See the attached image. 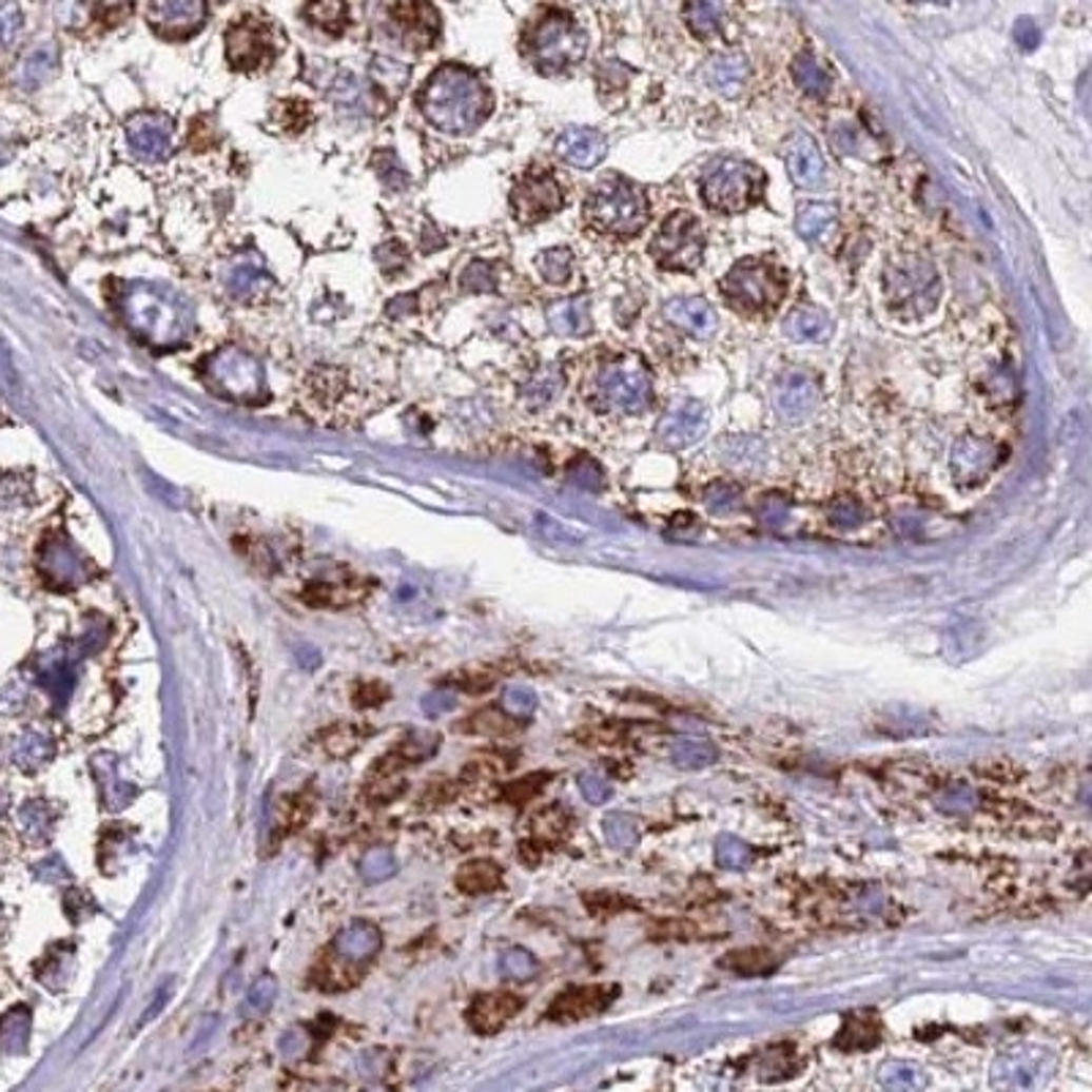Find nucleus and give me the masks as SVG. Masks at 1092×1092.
Listing matches in <instances>:
<instances>
[{
  "label": "nucleus",
  "instance_id": "f257e3e1",
  "mask_svg": "<svg viewBox=\"0 0 1092 1092\" xmlns=\"http://www.w3.org/2000/svg\"><path fill=\"white\" fill-rule=\"evenodd\" d=\"M424 118L446 134H470L492 113V94L473 69L446 63L424 82L418 94Z\"/></svg>",
  "mask_w": 1092,
  "mask_h": 1092
},
{
  "label": "nucleus",
  "instance_id": "f03ea898",
  "mask_svg": "<svg viewBox=\"0 0 1092 1092\" xmlns=\"http://www.w3.org/2000/svg\"><path fill=\"white\" fill-rule=\"evenodd\" d=\"M123 317L142 342L161 350L183 345L192 331L187 304L156 285L129 287L123 295Z\"/></svg>",
  "mask_w": 1092,
  "mask_h": 1092
},
{
  "label": "nucleus",
  "instance_id": "7ed1b4c3",
  "mask_svg": "<svg viewBox=\"0 0 1092 1092\" xmlns=\"http://www.w3.org/2000/svg\"><path fill=\"white\" fill-rule=\"evenodd\" d=\"M587 399L596 410L615 415H640L654 402V383L637 355H615L601 360L587 386Z\"/></svg>",
  "mask_w": 1092,
  "mask_h": 1092
},
{
  "label": "nucleus",
  "instance_id": "20e7f679",
  "mask_svg": "<svg viewBox=\"0 0 1092 1092\" xmlns=\"http://www.w3.org/2000/svg\"><path fill=\"white\" fill-rule=\"evenodd\" d=\"M522 53L539 72L558 74L577 66L587 53V34L571 14L546 8L522 34Z\"/></svg>",
  "mask_w": 1092,
  "mask_h": 1092
},
{
  "label": "nucleus",
  "instance_id": "39448f33",
  "mask_svg": "<svg viewBox=\"0 0 1092 1092\" xmlns=\"http://www.w3.org/2000/svg\"><path fill=\"white\" fill-rule=\"evenodd\" d=\"M647 216H650V206H647L645 192L620 175L601 180L585 206L587 225L599 233L618 235V238L642 233Z\"/></svg>",
  "mask_w": 1092,
  "mask_h": 1092
},
{
  "label": "nucleus",
  "instance_id": "423d86ee",
  "mask_svg": "<svg viewBox=\"0 0 1092 1092\" xmlns=\"http://www.w3.org/2000/svg\"><path fill=\"white\" fill-rule=\"evenodd\" d=\"M721 298L743 312H773L786 295L784 273L773 262L743 260L729 268L719 285Z\"/></svg>",
  "mask_w": 1092,
  "mask_h": 1092
},
{
  "label": "nucleus",
  "instance_id": "0eeeda50",
  "mask_svg": "<svg viewBox=\"0 0 1092 1092\" xmlns=\"http://www.w3.org/2000/svg\"><path fill=\"white\" fill-rule=\"evenodd\" d=\"M765 175L757 164L740 159H721L705 173L700 183L702 200L721 214H740L762 197Z\"/></svg>",
  "mask_w": 1092,
  "mask_h": 1092
},
{
  "label": "nucleus",
  "instance_id": "6e6552de",
  "mask_svg": "<svg viewBox=\"0 0 1092 1092\" xmlns=\"http://www.w3.org/2000/svg\"><path fill=\"white\" fill-rule=\"evenodd\" d=\"M885 293L891 307L904 317L932 312L939 298V276L932 262L920 257H899L885 268Z\"/></svg>",
  "mask_w": 1092,
  "mask_h": 1092
},
{
  "label": "nucleus",
  "instance_id": "1a4fd4ad",
  "mask_svg": "<svg viewBox=\"0 0 1092 1092\" xmlns=\"http://www.w3.org/2000/svg\"><path fill=\"white\" fill-rule=\"evenodd\" d=\"M206 383L225 399L254 405L266 399V372L254 355L225 347L206 360Z\"/></svg>",
  "mask_w": 1092,
  "mask_h": 1092
},
{
  "label": "nucleus",
  "instance_id": "9d476101",
  "mask_svg": "<svg viewBox=\"0 0 1092 1092\" xmlns=\"http://www.w3.org/2000/svg\"><path fill=\"white\" fill-rule=\"evenodd\" d=\"M650 254L666 271H697L705 254V233L697 216L686 211L666 216L650 243Z\"/></svg>",
  "mask_w": 1092,
  "mask_h": 1092
},
{
  "label": "nucleus",
  "instance_id": "9b49d317",
  "mask_svg": "<svg viewBox=\"0 0 1092 1092\" xmlns=\"http://www.w3.org/2000/svg\"><path fill=\"white\" fill-rule=\"evenodd\" d=\"M225 44L227 58L240 72L266 69L279 55L276 31H273L271 22L260 20V17H243V20L227 27Z\"/></svg>",
  "mask_w": 1092,
  "mask_h": 1092
},
{
  "label": "nucleus",
  "instance_id": "f8f14e48",
  "mask_svg": "<svg viewBox=\"0 0 1092 1092\" xmlns=\"http://www.w3.org/2000/svg\"><path fill=\"white\" fill-rule=\"evenodd\" d=\"M566 206V192L552 173H530L516 180L511 192V211L522 225L549 219Z\"/></svg>",
  "mask_w": 1092,
  "mask_h": 1092
},
{
  "label": "nucleus",
  "instance_id": "ddd939ff",
  "mask_svg": "<svg viewBox=\"0 0 1092 1092\" xmlns=\"http://www.w3.org/2000/svg\"><path fill=\"white\" fill-rule=\"evenodd\" d=\"M206 14L208 8L200 0H159L145 6V20L161 39L170 41H183L197 34Z\"/></svg>",
  "mask_w": 1092,
  "mask_h": 1092
},
{
  "label": "nucleus",
  "instance_id": "4468645a",
  "mask_svg": "<svg viewBox=\"0 0 1092 1092\" xmlns=\"http://www.w3.org/2000/svg\"><path fill=\"white\" fill-rule=\"evenodd\" d=\"M999 462V448L994 446L992 440L975 437V434H964L953 443L951 451V470L953 479L964 484V487H975L980 481H986L994 473V467Z\"/></svg>",
  "mask_w": 1092,
  "mask_h": 1092
},
{
  "label": "nucleus",
  "instance_id": "2eb2a0df",
  "mask_svg": "<svg viewBox=\"0 0 1092 1092\" xmlns=\"http://www.w3.org/2000/svg\"><path fill=\"white\" fill-rule=\"evenodd\" d=\"M773 402L781 418L786 421H803L817 410L819 405V383L806 369H789L779 377Z\"/></svg>",
  "mask_w": 1092,
  "mask_h": 1092
},
{
  "label": "nucleus",
  "instance_id": "dca6fc26",
  "mask_svg": "<svg viewBox=\"0 0 1092 1092\" xmlns=\"http://www.w3.org/2000/svg\"><path fill=\"white\" fill-rule=\"evenodd\" d=\"M707 429V413L700 402L694 399H680L675 402L659 421V429H656V437L664 443L666 448H688L694 446L697 440L705 434Z\"/></svg>",
  "mask_w": 1092,
  "mask_h": 1092
},
{
  "label": "nucleus",
  "instance_id": "f3484780",
  "mask_svg": "<svg viewBox=\"0 0 1092 1092\" xmlns=\"http://www.w3.org/2000/svg\"><path fill=\"white\" fill-rule=\"evenodd\" d=\"M173 120L161 113H137L126 123V140L132 151L145 161H159L170 154Z\"/></svg>",
  "mask_w": 1092,
  "mask_h": 1092
},
{
  "label": "nucleus",
  "instance_id": "a211bd4d",
  "mask_svg": "<svg viewBox=\"0 0 1092 1092\" xmlns=\"http://www.w3.org/2000/svg\"><path fill=\"white\" fill-rule=\"evenodd\" d=\"M391 22L407 47L429 50L440 36V17L432 6L424 3H402L391 6Z\"/></svg>",
  "mask_w": 1092,
  "mask_h": 1092
},
{
  "label": "nucleus",
  "instance_id": "6ab92c4d",
  "mask_svg": "<svg viewBox=\"0 0 1092 1092\" xmlns=\"http://www.w3.org/2000/svg\"><path fill=\"white\" fill-rule=\"evenodd\" d=\"M612 986H577L560 994L549 1008V1019L554 1021H580L587 1016L604 1011L615 999Z\"/></svg>",
  "mask_w": 1092,
  "mask_h": 1092
},
{
  "label": "nucleus",
  "instance_id": "aec40b11",
  "mask_svg": "<svg viewBox=\"0 0 1092 1092\" xmlns=\"http://www.w3.org/2000/svg\"><path fill=\"white\" fill-rule=\"evenodd\" d=\"M784 161L789 178L803 189H814L825 178V159L819 154L817 142L808 134L798 132L789 137L784 148Z\"/></svg>",
  "mask_w": 1092,
  "mask_h": 1092
},
{
  "label": "nucleus",
  "instance_id": "412c9836",
  "mask_svg": "<svg viewBox=\"0 0 1092 1092\" xmlns=\"http://www.w3.org/2000/svg\"><path fill=\"white\" fill-rule=\"evenodd\" d=\"M520 1008H522V997H516V994H511V992L481 994L473 1006H470L467 1019H470V1027H473L475 1033L492 1035V1033H498V1030H503V1027H506L508 1021L520 1013Z\"/></svg>",
  "mask_w": 1092,
  "mask_h": 1092
},
{
  "label": "nucleus",
  "instance_id": "4be33fe9",
  "mask_svg": "<svg viewBox=\"0 0 1092 1092\" xmlns=\"http://www.w3.org/2000/svg\"><path fill=\"white\" fill-rule=\"evenodd\" d=\"M554 154L573 167H596L606 156V137L599 129H566L554 142Z\"/></svg>",
  "mask_w": 1092,
  "mask_h": 1092
},
{
  "label": "nucleus",
  "instance_id": "5701e85b",
  "mask_svg": "<svg viewBox=\"0 0 1092 1092\" xmlns=\"http://www.w3.org/2000/svg\"><path fill=\"white\" fill-rule=\"evenodd\" d=\"M666 320L678 326L680 331L694 336V339H710L716 328H719V317L713 312V307L702 298H672L664 307Z\"/></svg>",
  "mask_w": 1092,
  "mask_h": 1092
},
{
  "label": "nucleus",
  "instance_id": "b1692460",
  "mask_svg": "<svg viewBox=\"0 0 1092 1092\" xmlns=\"http://www.w3.org/2000/svg\"><path fill=\"white\" fill-rule=\"evenodd\" d=\"M383 945V934L381 929L369 923V920H353L350 927L342 929L333 939V953L342 956V959L353 961V964H364L381 951Z\"/></svg>",
  "mask_w": 1092,
  "mask_h": 1092
},
{
  "label": "nucleus",
  "instance_id": "393cba45",
  "mask_svg": "<svg viewBox=\"0 0 1092 1092\" xmlns=\"http://www.w3.org/2000/svg\"><path fill=\"white\" fill-rule=\"evenodd\" d=\"M705 80L716 94L735 99V96L746 87L748 80V60L740 53H724L707 60Z\"/></svg>",
  "mask_w": 1092,
  "mask_h": 1092
},
{
  "label": "nucleus",
  "instance_id": "a878e982",
  "mask_svg": "<svg viewBox=\"0 0 1092 1092\" xmlns=\"http://www.w3.org/2000/svg\"><path fill=\"white\" fill-rule=\"evenodd\" d=\"M1046 1076V1059L1033 1054H1016L997 1066V1085L1002 1092H1033Z\"/></svg>",
  "mask_w": 1092,
  "mask_h": 1092
},
{
  "label": "nucleus",
  "instance_id": "bb28decb",
  "mask_svg": "<svg viewBox=\"0 0 1092 1092\" xmlns=\"http://www.w3.org/2000/svg\"><path fill=\"white\" fill-rule=\"evenodd\" d=\"M546 320L560 336H585L590 331V304L585 298L558 300L546 312Z\"/></svg>",
  "mask_w": 1092,
  "mask_h": 1092
},
{
  "label": "nucleus",
  "instance_id": "cd10ccee",
  "mask_svg": "<svg viewBox=\"0 0 1092 1092\" xmlns=\"http://www.w3.org/2000/svg\"><path fill=\"white\" fill-rule=\"evenodd\" d=\"M784 333L795 342H819L831 333V317L817 307H798L786 314Z\"/></svg>",
  "mask_w": 1092,
  "mask_h": 1092
},
{
  "label": "nucleus",
  "instance_id": "c85d7f7f",
  "mask_svg": "<svg viewBox=\"0 0 1092 1092\" xmlns=\"http://www.w3.org/2000/svg\"><path fill=\"white\" fill-rule=\"evenodd\" d=\"M364 970L353 961L342 959L336 953H331L328 959H323L320 964L314 967V980L326 989V992H345V989H353L360 980Z\"/></svg>",
  "mask_w": 1092,
  "mask_h": 1092
},
{
  "label": "nucleus",
  "instance_id": "c756f323",
  "mask_svg": "<svg viewBox=\"0 0 1092 1092\" xmlns=\"http://www.w3.org/2000/svg\"><path fill=\"white\" fill-rule=\"evenodd\" d=\"M31 1038V1011L12 1008L0 1016V1054H22Z\"/></svg>",
  "mask_w": 1092,
  "mask_h": 1092
},
{
  "label": "nucleus",
  "instance_id": "7c9ffc66",
  "mask_svg": "<svg viewBox=\"0 0 1092 1092\" xmlns=\"http://www.w3.org/2000/svg\"><path fill=\"white\" fill-rule=\"evenodd\" d=\"M53 757V740L41 733H25L20 735V740L14 743L12 760L14 765L25 773H34L39 767H44Z\"/></svg>",
  "mask_w": 1092,
  "mask_h": 1092
},
{
  "label": "nucleus",
  "instance_id": "2f4dec72",
  "mask_svg": "<svg viewBox=\"0 0 1092 1092\" xmlns=\"http://www.w3.org/2000/svg\"><path fill=\"white\" fill-rule=\"evenodd\" d=\"M793 80L803 94L814 96V99H822V96H827V91H831V74H827L825 66L808 53L795 58Z\"/></svg>",
  "mask_w": 1092,
  "mask_h": 1092
},
{
  "label": "nucleus",
  "instance_id": "473e14b6",
  "mask_svg": "<svg viewBox=\"0 0 1092 1092\" xmlns=\"http://www.w3.org/2000/svg\"><path fill=\"white\" fill-rule=\"evenodd\" d=\"M798 233L806 240H825L836 225V208L825 202H808L798 211Z\"/></svg>",
  "mask_w": 1092,
  "mask_h": 1092
},
{
  "label": "nucleus",
  "instance_id": "72a5a7b5",
  "mask_svg": "<svg viewBox=\"0 0 1092 1092\" xmlns=\"http://www.w3.org/2000/svg\"><path fill=\"white\" fill-rule=\"evenodd\" d=\"M44 571H47V577H53V582L58 587L77 585V582H80V573H82L80 558H77L69 546L55 544L47 549V558H44Z\"/></svg>",
  "mask_w": 1092,
  "mask_h": 1092
},
{
  "label": "nucleus",
  "instance_id": "f704fd0d",
  "mask_svg": "<svg viewBox=\"0 0 1092 1092\" xmlns=\"http://www.w3.org/2000/svg\"><path fill=\"white\" fill-rule=\"evenodd\" d=\"M456 885L465 893H489L500 885V866L492 860H470L456 874Z\"/></svg>",
  "mask_w": 1092,
  "mask_h": 1092
},
{
  "label": "nucleus",
  "instance_id": "c9c22d12",
  "mask_svg": "<svg viewBox=\"0 0 1092 1092\" xmlns=\"http://www.w3.org/2000/svg\"><path fill=\"white\" fill-rule=\"evenodd\" d=\"M535 268H539L541 279L549 281V285H566L571 279V268H573V254L571 249L566 247H554L546 249L535 257Z\"/></svg>",
  "mask_w": 1092,
  "mask_h": 1092
},
{
  "label": "nucleus",
  "instance_id": "e433bc0d",
  "mask_svg": "<svg viewBox=\"0 0 1092 1092\" xmlns=\"http://www.w3.org/2000/svg\"><path fill=\"white\" fill-rule=\"evenodd\" d=\"M266 285V273H262V266L257 260L235 262L233 271H230V279H227V287H230V293H233L235 298H252V295Z\"/></svg>",
  "mask_w": 1092,
  "mask_h": 1092
},
{
  "label": "nucleus",
  "instance_id": "4c0bfd02",
  "mask_svg": "<svg viewBox=\"0 0 1092 1092\" xmlns=\"http://www.w3.org/2000/svg\"><path fill=\"white\" fill-rule=\"evenodd\" d=\"M53 808L44 800H27L20 808V827L31 841H44L53 833Z\"/></svg>",
  "mask_w": 1092,
  "mask_h": 1092
},
{
  "label": "nucleus",
  "instance_id": "58836bf2",
  "mask_svg": "<svg viewBox=\"0 0 1092 1092\" xmlns=\"http://www.w3.org/2000/svg\"><path fill=\"white\" fill-rule=\"evenodd\" d=\"M39 680L41 686H47L50 691L55 694V700L63 702L69 697V691L74 688V680H77V672H74L72 661H44L39 666Z\"/></svg>",
  "mask_w": 1092,
  "mask_h": 1092
},
{
  "label": "nucleus",
  "instance_id": "ea45409f",
  "mask_svg": "<svg viewBox=\"0 0 1092 1092\" xmlns=\"http://www.w3.org/2000/svg\"><path fill=\"white\" fill-rule=\"evenodd\" d=\"M879 1079H882V1087H885L888 1092H918L927 1085L923 1071H918L915 1066H906V1062H891V1066H885L882 1073H879Z\"/></svg>",
  "mask_w": 1092,
  "mask_h": 1092
},
{
  "label": "nucleus",
  "instance_id": "a19ab883",
  "mask_svg": "<svg viewBox=\"0 0 1092 1092\" xmlns=\"http://www.w3.org/2000/svg\"><path fill=\"white\" fill-rule=\"evenodd\" d=\"M273 118H276V123H279L285 132L298 134L312 123V110H309L307 101L287 99L281 101L279 108H273Z\"/></svg>",
  "mask_w": 1092,
  "mask_h": 1092
},
{
  "label": "nucleus",
  "instance_id": "79ce46f5",
  "mask_svg": "<svg viewBox=\"0 0 1092 1092\" xmlns=\"http://www.w3.org/2000/svg\"><path fill=\"white\" fill-rule=\"evenodd\" d=\"M304 14L328 34H342L347 25V6H342V3H312V6L304 8Z\"/></svg>",
  "mask_w": 1092,
  "mask_h": 1092
},
{
  "label": "nucleus",
  "instance_id": "37998d69",
  "mask_svg": "<svg viewBox=\"0 0 1092 1092\" xmlns=\"http://www.w3.org/2000/svg\"><path fill=\"white\" fill-rule=\"evenodd\" d=\"M724 8L713 6V3H691L686 6V22L697 36H713L721 27Z\"/></svg>",
  "mask_w": 1092,
  "mask_h": 1092
},
{
  "label": "nucleus",
  "instance_id": "c03bdc74",
  "mask_svg": "<svg viewBox=\"0 0 1092 1092\" xmlns=\"http://www.w3.org/2000/svg\"><path fill=\"white\" fill-rule=\"evenodd\" d=\"M560 386H563V377H560L554 369H544L533 377V381L525 386V399L530 405H549L560 393Z\"/></svg>",
  "mask_w": 1092,
  "mask_h": 1092
},
{
  "label": "nucleus",
  "instance_id": "a18cd8bd",
  "mask_svg": "<svg viewBox=\"0 0 1092 1092\" xmlns=\"http://www.w3.org/2000/svg\"><path fill=\"white\" fill-rule=\"evenodd\" d=\"M276 989H279V983H276L273 975H260V978L252 983V989H249L247 994V1002H243L247 1013H266L268 1008L273 1006V999H276Z\"/></svg>",
  "mask_w": 1092,
  "mask_h": 1092
},
{
  "label": "nucleus",
  "instance_id": "49530a36",
  "mask_svg": "<svg viewBox=\"0 0 1092 1092\" xmlns=\"http://www.w3.org/2000/svg\"><path fill=\"white\" fill-rule=\"evenodd\" d=\"M724 964L729 967V970H735V973L757 975V973H765L767 967L773 964V959H771V953H765V951H733L724 959Z\"/></svg>",
  "mask_w": 1092,
  "mask_h": 1092
},
{
  "label": "nucleus",
  "instance_id": "de8ad7c7",
  "mask_svg": "<svg viewBox=\"0 0 1092 1092\" xmlns=\"http://www.w3.org/2000/svg\"><path fill=\"white\" fill-rule=\"evenodd\" d=\"M393 874H396V858L388 850H372L360 863V877L369 879V882H381Z\"/></svg>",
  "mask_w": 1092,
  "mask_h": 1092
},
{
  "label": "nucleus",
  "instance_id": "09e8293b",
  "mask_svg": "<svg viewBox=\"0 0 1092 1092\" xmlns=\"http://www.w3.org/2000/svg\"><path fill=\"white\" fill-rule=\"evenodd\" d=\"M827 516H831L833 525L844 527L846 530V527H858L860 522L866 520V508H863V503H858L855 498H839L831 506Z\"/></svg>",
  "mask_w": 1092,
  "mask_h": 1092
},
{
  "label": "nucleus",
  "instance_id": "8fccbe9b",
  "mask_svg": "<svg viewBox=\"0 0 1092 1092\" xmlns=\"http://www.w3.org/2000/svg\"><path fill=\"white\" fill-rule=\"evenodd\" d=\"M738 487H735V484H726V481H716V484H710V487L705 489V506L716 513L733 511V508L738 506Z\"/></svg>",
  "mask_w": 1092,
  "mask_h": 1092
},
{
  "label": "nucleus",
  "instance_id": "3c124183",
  "mask_svg": "<svg viewBox=\"0 0 1092 1092\" xmlns=\"http://www.w3.org/2000/svg\"><path fill=\"white\" fill-rule=\"evenodd\" d=\"M503 973L513 980H525L535 973V961L525 951H508L503 956Z\"/></svg>",
  "mask_w": 1092,
  "mask_h": 1092
},
{
  "label": "nucleus",
  "instance_id": "603ef678",
  "mask_svg": "<svg viewBox=\"0 0 1092 1092\" xmlns=\"http://www.w3.org/2000/svg\"><path fill=\"white\" fill-rule=\"evenodd\" d=\"M462 285H465L467 290H492V285H494L492 268H489L487 262H473V266L462 273Z\"/></svg>",
  "mask_w": 1092,
  "mask_h": 1092
},
{
  "label": "nucleus",
  "instance_id": "864d4df0",
  "mask_svg": "<svg viewBox=\"0 0 1092 1092\" xmlns=\"http://www.w3.org/2000/svg\"><path fill=\"white\" fill-rule=\"evenodd\" d=\"M432 746H434V738L429 740V735L413 733V735H410V738L405 740V743H402V757H405V760H410V762L427 760L429 754L434 752Z\"/></svg>",
  "mask_w": 1092,
  "mask_h": 1092
},
{
  "label": "nucleus",
  "instance_id": "5fc2aeb1",
  "mask_svg": "<svg viewBox=\"0 0 1092 1092\" xmlns=\"http://www.w3.org/2000/svg\"><path fill=\"white\" fill-rule=\"evenodd\" d=\"M36 877L44 879V882H58V879H69V869L66 863L58 858V855H53V858L47 860H41L39 866L34 869Z\"/></svg>",
  "mask_w": 1092,
  "mask_h": 1092
},
{
  "label": "nucleus",
  "instance_id": "6e6d98bb",
  "mask_svg": "<svg viewBox=\"0 0 1092 1092\" xmlns=\"http://www.w3.org/2000/svg\"><path fill=\"white\" fill-rule=\"evenodd\" d=\"M309 1035L304 1033V1030H290V1033H285V1038H281V1052L287 1054V1057H298V1054H304L309 1049Z\"/></svg>",
  "mask_w": 1092,
  "mask_h": 1092
},
{
  "label": "nucleus",
  "instance_id": "4d7b16f0",
  "mask_svg": "<svg viewBox=\"0 0 1092 1092\" xmlns=\"http://www.w3.org/2000/svg\"><path fill=\"white\" fill-rule=\"evenodd\" d=\"M448 707H453V697L448 691H432L429 697H424V713L427 716H440Z\"/></svg>",
  "mask_w": 1092,
  "mask_h": 1092
},
{
  "label": "nucleus",
  "instance_id": "13d9d810",
  "mask_svg": "<svg viewBox=\"0 0 1092 1092\" xmlns=\"http://www.w3.org/2000/svg\"><path fill=\"white\" fill-rule=\"evenodd\" d=\"M386 697H388V688L377 686V683H367V686L360 688L358 702H360V707H374L377 702L386 700Z\"/></svg>",
  "mask_w": 1092,
  "mask_h": 1092
},
{
  "label": "nucleus",
  "instance_id": "bf43d9fd",
  "mask_svg": "<svg viewBox=\"0 0 1092 1092\" xmlns=\"http://www.w3.org/2000/svg\"><path fill=\"white\" fill-rule=\"evenodd\" d=\"M1016 36H1019V44L1025 50H1033L1038 44V27H1035L1033 20H1021L1019 27H1016Z\"/></svg>",
  "mask_w": 1092,
  "mask_h": 1092
},
{
  "label": "nucleus",
  "instance_id": "052dcab7",
  "mask_svg": "<svg viewBox=\"0 0 1092 1092\" xmlns=\"http://www.w3.org/2000/svg\"><path fill=\"white\" fill-rule=\"evenodd\" d=\"M506 705L508 710H527V707L533 705V694L525 691V688H511L506 694Z\"/></svg>",
  "mask_w": 1092,
  "mask_h": 1092
},
{
  "label": "nucleus",
  "instance_id": "680f3d73",
  "mask_svg": "<svg viewBox=\"0 0 1092 1092\" xmlns=\"http://www.w3.org/2000/svg\"><path fill=\"white\" fill-rule=\"evenodd\" d=\"M372 1092H383V1090H372Z\"/></svg>",
  "mask_w": 1092,
  "mask_h": 1092
}]
</instances>
